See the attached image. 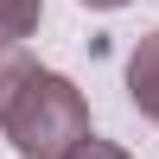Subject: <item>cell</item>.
I'll return each instance as SVG.
<instances>
[{
    "label": "cell",
    "instance_id": "cell-3",
    "mask_svg": "<svg viewBox=\"0 0 159 159\" xmlns=\"http://www.w3.org/2000/svg\"><path fill=\"white\" fill-rule=\"evenodd\" d=\"M38 76L32 51H25V38H0V121H7V108L19 102V89Z\"/></svg>",
    "mask_w": 159,
    "mask_h": 159
},
{
    "label": "cell",
    "instance_id": "cell-1",
    "mask_svg": "<svg viewBox=\"0 0 159 159\" xmlns=\"http://www.w3.org/2000/svg\"><path fill=\"white\" fill-rule=\"evenodd\" d=\"M0 134L13 140L19 159H70V153L89 140V102L76 96L70 76L38 70L32 83L19 89V102L7 108Z\"/></svg>",
    "mask_w": 159,
    "mask_h": 159
},
{
    "label": "cell",
    "instance_id": "cell-5",
    "mask_svg": "<svg viewBox=\"0 0 159 159\" xmlns=\"http://www.w3.org/2000/svg\"><path fill=\"white\" fill-rule=\"evenodd\" d=\"M70 159H127V153H121V147H108V140H96V134H89V140H83V147H76Z\"/></svg>",
    "mask_w": 159,
    "mask_h": 159
},
{
    "label": "cell",
    "instance_id": "cell-2",
    "mask_svg": "<svg viewBox=\"0 0 159 159\" xmlns=\"http://www.w3.org/2000/svg\"><path fill=\"white\" fill-rule=\"evenodd\" d=\"M127 96L147 121H159V32H147L127 57Z\"/></svg>",
    "mask_w": 159,
    "mask_h": 159
},
{
    "label": "cell",
    "instance_id": "cell-4",
    "mask_svg": "<svg viewBox=\"0 0 159 159\" xmlns=\"http://www.w3.org/2000/svg\"><path fill=\"white\" fill-rule=\"evenodd\" d=\"M45 19V0H0V38H32Z\"/></svg>",
    "mask_w": 159,
    "mask_h": 159
},
{
    "label": "cell",
    "instance_id": "cell-6",
    "mask_svg": "<svg viewBox=\"0 0 159 159\" xmlns=\"http://www.w3.org/2000/svg\"><path fill=\"white\" fill-rule=\"evenodd\" d=\"M83 7H96V13H115V7H127V0H83Z\"/></svg>",
    "mask_w": 159,
    "mask_h": 159
}]
</instances>
